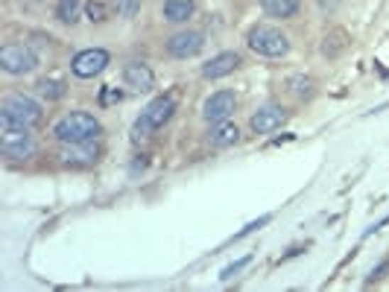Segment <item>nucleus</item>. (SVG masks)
Here are the masks:
<instances>
[{
    "label": "nucleus",
    "mask_w": 389,
    "mask_h": 292,
    "mask_svg": "<svg viewBox=\"0 0 389 292\" xmlns=\"http://www.w3.org/2000/svg\"><path fill=\"white\" fill-rule=\"evenodd\" d=\"M124 82L129 85V88H135V91H150L153 85H155V77H153V70L147 67V64H141V62H129L126 64V70H124Z\"/></svg>",
    "instance_id": "nucleus-11"
},
{
    "label": "nucleus",
    "mask_w": 389,
    "mask_h": 292,
    "mask_svg": "<svg viewBox=\"0 0 389 292\" xmlns=\"http://www.w3.org/2000/svg\"><path fill=\"white\" fill-rule=\"evenodd\" d=\"M97 135H100V123L85 111L67 114L56 123V137L62 143H91Z\"/></svg>",
    "instance_id": "nucleus-2"
},
{
    "label": "nucleus",
    "mask_w": 389,
    "mask_h": 292,
    "mask_svg": "<svg viewBox=\"0 0 389 292\" xmlns=\"http://www.w3.org/2000/svg\"><path fill=\"white\" fill-rule=\"evenodd\" d=\"M193 15V0H167L164 4V18L173 23H185Z\"/></svg>",
    "instance_id": "nucleus-13"
},
{
    "label": "nucleus",
    "mask_w": 389,
    "mask_h": 292,
    "mask_svg": "<svg viewBox=\"0 0 389 292\" xmlns=\"http://www.w3.org/2000/svg\"><path fill=\"white\" fill-rule=\"evenodd\" d=\"M106 64H109V53L106 50H82V53H77V59H74V73L80 79H91V77H97V73H103L106 70Z\"/></svg>",
    "instance_id": "nucleus-8"
},
{
    "label": "nucleus",
    "mask_w": 389,
    "mask_h": 292,
    "mask_svg": "<svg viewBox=\"0 0 389 292\" xmlns=\"http://www.w3.org/2000/svg\"><path fill=\"white\" fill-rule=\"evenodd\" d=\"M38 91L47 96V100H62V96H65V85L56 82V79H44V82L38 85Z\"/></svg>",
    "instance_id": "nucleus-18"
},
{
    "label": "nucleus",
    "mask_w": 389,
    "mask_h": 292,
    "mask_svg": "<svg viewBox=\"0 0 389 292\" xmlns=\"http://www.w3.org/2000/svg\"><path fill=\"white\" fill-rule=\"evenodd\" d=\"M293 85H296V94L305 96V94H310V85H313V82H310V79H293Z\"/></svg>",
    "instance_id": "nucleus-23"
},
{
    "label": "nucleus",
    "mask_w": 389,
    "mask_h": 292,
    "mask_svg": "<svg viewBox=\"0 0 389 292\" xmlns=\"http://www.w3.org/2000/svg\"><path fill=\"white\" fill-rule=\"evenodd\" d=\"M205 47V35L197 33V30H187V33H176L173 38L167 41V50L170 56L176 59H187V56H197L199 50Z\"/></svg>",
    "instance_id": "nucleus-7"
},
{
    "label": "nucleus",
    "mask_w": 389,
    "mask_h": 292,
    "mask_svg": "<svg viewBox=\"0 0 389 292\" xmlns=\"http://www.w3.org/2000/svg\"><path fill=\"white\" fill-rule=\"evenodd\" d=\"M299 9V0H263V12L273 18H293Z\"/></svg>",
    "instance_id": "nucleus-16"
},
{
    "label": "nucleus",
    "mask_w": 389,
    "mask_h": 292,
    "mask_svg": "<svg viewBox=\"0 0 389 292\" xmlns=\"http://www.w3.org/2000/svg\"><path fill=\"white\" fill-rule=\"evenodd\" d=\"M80 146H82V143H65V150H62V161H65V164H91L97 152L91 150L88 143H85V150H80Z\"/></svg>",
    "instance_id": "nucleus-14"
},
{
    "label": "nucleus",
    "mask_w": 389,
    "mask_h": 292,
    "mask_svg": "<svg viewBox=\"0 0 389 292\" xmlns=\"http://www.w3.org/2000/svg\"><path fill=\"white\" fill-rule=\"evenodd\" d=\"M120 96H124V94H120L117 88H106L103 91V103H120Z\"/></svg>",
    "instance_id": "nucleus-22"
},
{
    "label": "nucleus",
    "mask_w": 389,
    "mask_h": 292,
    "mask_svg": "<svg viewBox=\"0 0 389 292\" xmlns=\"http://www.w3.org/2000/svg\"><path fill=\"white\" fill-rule=\"evenodd\" d=\"M231 111H234V94L231 91H217L205 103V120H211V123H223V120L231 117Z\"/></svg>",
    "instance_id": "nucleus-10"
},
{
    "label": "nucleus",
    "mask_w": 389,
    "mask_h": 292,
    "mask_svg": "<svg viewBox=\"0 0 389 292\" xmlns=\"http://www.w3.org/2000/svg\"><path fill=\"white\" fill-rule=\"evenodd\" d=\"M383 269H386V263H380V266H378V269L372 272V278H380V275H383Z\"/></svg>",
    "instance_id": "nucleus-24"
},
{
    "label": "nucleus",
    "mask_w": 389,
    "mask_h": 292,
    "mask_svg": "<svg viewBox=\"0 0 389 292\" xmlns=\"http://www.w3.org/2000/svg\"><path fill=\"white\" fill-rule=\"evenodd\" d=\"M234 67H240V56L237 53H220L202 67V77L205 79H220V77H229Z\"/></svg>",
    "instance_id": "nucleus-12"
},
{
    "label": "nucleus",
    "mask_w": 389,
    "mask_h": 292,
    "mask_svg": "<svg viewBox=\"0 0 389 292\" xmlns=\"http://www.w3.org/2000/svg\"><path fill=\"white\" fill-rule=\"evenodd\" d=\"M35 64H38L35 53L23 44H6L4 50H0V67L6 73H30Z\"/></svg>",
    "instance_id": "nucleus-6"
},
{
    "label": "nucleus",
    "mask_w": 389,
    "mask_h": 292,
    "mask_svg": "<svg viewBox=\"0 0 389 292\" xmlns=\"http://www.w3.org/2000/svg\"><path fill=\"white\" fill-rule=\"evenodd\" d=\"M237 137H240V132H237L234 123H229V120H223V123H217L211 129V143L214 146H231V143H237Z\"/></svg>",
    "instance_id": "nucleus-15"
},
{
    "label": "nucleus",
    "mask_w": 389,
    "mask_h": 292,
    "mask_svg": "<svg viewBox=\"0 0 389 292\" xmlns=\"http://www.w3.org/2000/svg\"><path fill=\"white\" fill-rule=\"evenodd\" d=\"M56 18L62 23H77V18H80V0H59Z\"/></svg>",
    "instance_id": "nucleus-17"
},
{
    "label": "nucleus",
    "mask_w": 389,
    "mask_h": 292,
    "mask_svg": "<svg viewBox=\"0 0 389 292\" xmlns=\"http://www.w3.org/2000/svg\"><path fill=\"white\" fill-rule=\"evenodd\" d=\"M85 12H88V18H91L94 23H100V21L109 18V9H106V4H100V0H88Z\"/></svg>",
    "instance_id": "nucleus-20"
},
{
    "label": "nucleus",
    "mask_w": 389,
    "mask_h": 292,
    "mask_svg": "<svg viewBox=\"0 0 389 292\" xmlns=\"http://www.w3.org/2000/svg\"><path fill=\"white\" fill-rule=\"evenodd\" d=\"M0 152L6 158H30L35 152L33 135H27V129H15V126H4V137H0Z\"/></svg>",
    "instance_id": "nucleus-5"
},
{
    "label": "nucleus",
    "mask_w": 389,
    "mask_h": 292,
    "mask_svg": "<svg viewBox=\"0 0 389 292\" xmlns=\"http://www.w3.org/2000/svg\"><path fill=\"white\" fill-rule=\"evenodd\" d=\"M111 6L117 9V15L124 18H135L138 9H141V0H111Z\"/></svg>",
    "instance_id": "nucleus-19"
},
{
    "label": "nucleus",
    "mask_w": 389,
    "mask_h": 292,
    "mask_svg": "<svg viewBox=\"0 0 389 292\" xmlns=\"http://www.w3.org/2000/svg\"><path fill=\"white\" fill-rule=\"evenodd\" d=\"M249 47L261 56H270V59H278V56H287L290 50V41L284 33H278L275 27H255L249 33Z\"/></svg>",
    "instance_id": "nucleus-3"
},
{
    "label": "nucleus",
    "mask_w": 389,
    "mask_h": 292,
    "mask_svg": "<svg viewBox=\"0 0 389 292\" xmlns=\"http://www.w3.org/2000/svg\"><path fill=\"white\" fill-rule=\"evenodd\" d=\"M0 120H4V126L30 129L41 123V106L30 96H6L4 108H0Z\"/></svg>",
    "instance_id": "nucleus-1"
},
{
    "label": "nucleus",
    "mask_w": 389,
    "mask_h": 292,
    "mask_svg": "<svg viewBox=\"0 0 389 292\" xmlns=\"http://www.w3.org/2000/svg\"><path fill=\"white\" fill-rule=\"evenodd\" d=\"M173 111H176V100H173V96H158V100H153L147 108H143L141 120L135 123V132L138 135H147L153 129H161L167 120L173 117Z\"/></svg>",
    "instance_id": "nucleus-4"
},
{
    "label": "nucleus",
    "mask_w": 389,
    "mask_h": 292,
    "mask_svg": "<svg viewBox=\"0 0 389 292\" xmlns=\"http://www.w3.org/2000/svg\"><path fill=\"white\" fill-rule=\"evenodd\" d=\"M246 263H249V257H243V260H237L234 266H229V269H223V275H220V278H223V281L234 278V272H240V269H243V266H246Z\"/></svg>",
    "instance_id": "nucleus-21"
},
{
    "label": "nucleus",
    "mask_w": 389,
    "mask_h": 292,
    "mask_svg": "<svg viewBox=\"0 0 389 292\" xmlns=\"http://www.w3.org/2000/svg\"><path fill=\"white\" fill-rule=\"evenodd\" d=\"M284 120H287V114H284L281 106H263V108L249 120V126H252L255 135H270V132H275V129L284 123Z\"/></svg>",
    "instance_id": "nucleus-9"
}]
</instances>
